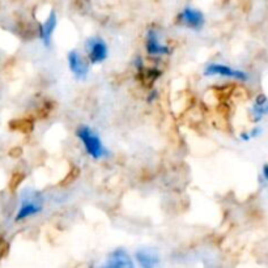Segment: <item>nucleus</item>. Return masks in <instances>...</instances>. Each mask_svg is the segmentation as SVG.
<instances>
[{"instance_id": "nucleus-1", "label": "nucleus", "mask_w": 268, "mask_h": 268, "mask_svg": "<svg viewBox=\"0 0 268 268\" xmlns=\"http://www.w3.org/2000/svg\"><path fill=\"white\" fill-rule=\"evenodd\" d=\"M76 136L81 142L85 151L92 158L101 160V158H106L110 156V153L101 140L100 135L97 134L93 128H91L89 126H80L76 131Z\"/></svg>"}, {"instance_id": "nucleus-2", "label": "nucleus", "mask_w": 268, "mask_h": 268, "mask_svg": "<svg viewBox=\"0 0 268 268\" xmlns=\"http://www.w3.org/2000/svg\"><path fill=\"white\" fill-rule=\"evenodd\" d=\"M44 209V200L41 198V195L38 192H34V194L25 195L21 200V204H20V209L16 213V217H15V221H22L28 219V217L35 216L38 213L42 212Z\"/></svg>"}, {"instance_id": "nucleus-3", "label": "nucleus", "mask_w": 268, "mask_h": 268, "mask_svg": "<svg viewBox=\"0 0 268 268\" xmlns=\"http://www.w3.org/2000/svg\"><path fill=\"white\" fill-rule=\"evenodd\" d=\"M88 59L92 64H101L108 59L109 47L106 42L100 37H91L85 42Z\"/></svg>"}, {"instance_id": "nucleus-4", "label": "nucleus", "mask_w": 268, "mask_h": 268, "mask_svg": "<svg viewBox=\"0 0 268 268\" xmlns=\"http://www.w3.org/2000/svg\"><path fill=\"white\" fill-rule=\"evenodd\" d=\"M178 22L191 31L199 32L205 25V17H204V13L199 9L185 7L182 9V12L178 15Z\"/></svg>"}, {"instance_id": "nucleus-5", "label": "nucleus", "mask_w": 268, "mask_h": 268, "mask_svg": "<svg viewBox=\"0 0 268 268\" xmlns=\"http://www.w3.org/2000/svg\"><path fill=\"white\" fill-rule=\"evenodd\" d=\"M204 76H222V78L236 79L241 81H246L247 74H245L241 69L232 68L229 65L217 64V63H211L204 68Z\"/></svg>"}, {"instance_id": "nucleus-6", "label": "nucleus", "mask_w": 268, "mask_h": 268, "mask_svg": "<svg viewBox=\"0 0 268 268\" xmlns=\"http://www.w3.org/2000/svg\"><path fill=\"white\" fill-rule=\"evenodd\" d=\"M67 62H68L69 71L74 74V76L78 80H84L88 78L89 74V65L78 50H71L67 55Z\"/></svg>"}, {"instance_id": "nucleus-7", "label": "nucleus", "mask_w": 268, "mask_h": 268, "mask_svg": "<svg viewBox=\"0 0 268 268\" xmlns=\"http://www.w3.org/2000/svg\"><path fill=\"white\" fill-rule=\"evenodd\" d=\"M145 48L147 52L152 56H162L170 54V48L166 45L161 44L158 33L155 28H151L147 32V38H145Z\"/></svg>"}, {"instance_id": "nucleus-8", "label": "nucleus", "mask_w": 268, "mask_h": 268, "mask_svg": "<svg viewBox=\"0 0 268 268\" xmlns=\"http://www.w3.org/2000/svg\"><path fill=\"white\" fill-rule=\"evenodd\" d=\"M106 266L111 268H132L134 262L131 259L127 250L119 247V249H115L112 252H110Z\"/></svg>"}, {"instance_id": "nucleus-9", "label": "nucleus", "mask_w": 268, "mask_h": 268, "mask_svg": "<svg viewBox=\"0 0 268 268\" xmlns=\"http://www.w3.org/2000/svg\"><path fill=\"white\" fill-rule=\"evenodd\" d=\"M56 25H58V17H56V13L51 11L44 24L39 26V37H41V41L45 45V47H50L52 34L55 32Z\"/></svg>"}, {"instance_id": "nucleus-10", "label": "nucleus", "mask_w": 268, "mask_h": 268, "mask_svg": "<svg viewBox=\"0 0 268 268\" xmlns=\"http://www.w3.org/2000/svg\"><path fill=\"white\" fill-rule=\"evenodd\" d=\"M135 258L138 260V263L144 268L156 267L160 263V256L156 251L152 249H139L135 254Z\"/></svg>"}, {"instance_id": "nucleus-11", "label": "nucleus", "mask_w": 268, "mask_h": 268, "mask_svg": "<svg viewBox=\"0 0 268 268\" xmlns=\"http://www.w3.org/2000/svg\"><path fill=\"white\" fill-rule=\"evenodd\" d=\"M161 76V72L158 68H145V67H142V68L138 69V78L140 79V81L143 82L145 87H152L157 79Z\"/></svg>"}, {"instance_id": "nucleus-12", "label": "nucleus", "mask_w": 268, "mask_h": 268, "mask_svg": "<svg viewBox=\"0 0 268 268\" xmlns=\"http://www.w3.org/2000/svg\"><path fill=\"white\" fill-rule=\"evenodd\" d=\"M251 114L254 117V121L259 122L264 115L268 114V98L264 95H259L256 97L255 104L252 106Z\"/></svg>"}, {"instance_id": "nucleus-13", "label": "nucleus", "mask_w": 268, "mask_h": 268, "mask_svg": "<svg viewBox=\"0 0 268 268\" xmlns=\"http://www.w3.org/2000/svg\"><path fill=\"white\" fill-rule=\"evenodd\" d=\"M156 98H157V91L156 89H152L151 95H149V97H148V102L151 104V102H153Z\"/></svg>"}, {"instance_id": "nucleus-14", "label": "nucleus", "mask_w": 268, "mask_h": 268, "mask_svg": "<svg viewBox=\"0 0 268 268\" xmlns=\"http://www.w3.org/2000/svg\"><path fill=\"white\" fill-rule=\"evenodd\" d=\"M260 132H262V128L258 127V128H254V130L251 131V132H249V134H250L251 138H256L258 135H260Z\"/></svg>"}, {"instance_id": "nucleus-15", "label": "nucleus", "mask_w": 268, "mask_h": 268, "mask_svg": "<svg viewBox=\"0 0 268 268\" xmlns=\"http://www.w3.org/2000/svg\"><path fill=\"white\" fill-rule=\"evenodd\" d=\"M241 139H242L243 142H249L251 139V136L249 132H242V134H241Z\"/></svg>"}, {"instance_id": "nucleus-16", "label": "nucleus", "mask_w": 268, "mask_h": 268, "mask_svg": "<svg viewBox=\"0 0 268 268\" xmlns=\"http://www.w3.org/2000/svg\"><path fill=\"white\" fill-rule=\"evenodd\" d=\"M263 175H264V178H266V179H267V181H268V165H264Z\"/></svg>"}]
</instances>
